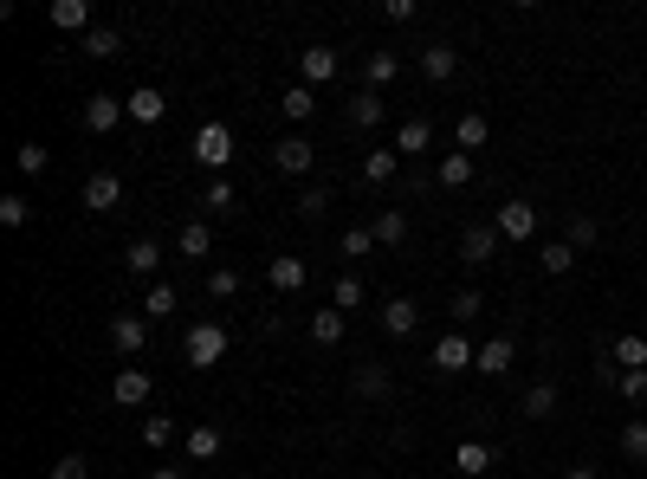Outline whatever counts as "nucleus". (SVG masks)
Masks as SVG:
<instances>
[{
	"label": "nucleus",
	"instance_id": "1",
	"mask_svg": "<svg viewBox=\"0 0 647 479\" xmlns=\"http://www.w3.org/2000/svg\"><path fill=\"white\" fill-rule=\"evenodd\" d=\"M195 162H201V169H227V162H233V130H227V123H201V130H195Z\"/></svg>",
	"mask_w": 647,
	"mask_h": 479
},
{
	"label": "nucleus",
	"instance_id": "2",
	"mask_svg": "<svg viewBox=\"0 0 647 479\" xmlns=\"http://www.w3.org/2000/svg\"><path fill=\"white\" fill-rule=\"evenodd\" d=\"M182 350H188L195 369H214L220 357H227V331H220V324H195V331L182 337Z\"/></svg>",
	"mask_w": 647,
	"mask_h": 479
},
{
	"label": "nucleus",
	"instance_id": "3",
	"mask_svg": "<svg viewBox=\"0 0 647 479\" xmlns=\"http://www.w3.org/2000/svg\"><path fill=\"white\" fill-rule=\"evenodd\" d=\"M492 227H499V240H505V246H518V240L538 234V208H531V201H505Z\"/></svg>",
	"mask_w": 647,
	"mask_h": 479
},
{
	"label": "nucleus",
	"instance_id": "4",
	"mask_svg": "<svg viewBox=\"0 0 647 479\" xmlns=\"http://www.w3.org/2000/svg\"><path fill=\"white\" fill-rule=\"evenodd\" d=\"M428 363L440 369V376H460V369H473V363H479V350L466 344L460 331H447V337H440V344H434V357H428Z\"/></svg>",
	"mask_w": 647,
	"mask_h": 479
},
{
	"label": "nucleus",
	"instance_id": "5",
	"mask_svg": "<svg viewBox=\"0 0 647 479\" xmlns=\"http://www.w3.org/2000/svg\"><path fill=\"white\" fill-rule=\"evenodd\" d=\"M311 162H318V149H311L305 136H285V143H272V169L292 175V182H298V175H311Z\"/></svg>",
	"mask_w": 647,
	"mask_h": 479
},
{
	"label": "nucleus",
	"instance_id": "6",
	"mask_svg": "<svg viewBox=\"0 0 647 479\" xmlns=\"http://www.w3.org/2000/svg\"><path fill=\"white\" fill-rule=\"evenodd\" d=\"M143 344H149V318H130V311L110 318V350L117 357H143Z\"/></svg>",
	"mask_w": 647,
	"mask_h": 479
},
{
	"label": "nucleus",
	"instance_id": "7",
	"mask_svg": "<svg viewBox=\"0 0 647 479\" xmlns=\"http://www.w3.org/2000/svg\"><path fill=\"white\" fill-rule=\"evenodd\" d=\"M330 78H337V52L330 46H305L298 52V85L318 91V85H330Z\"/></svg>",
	"mask_w": 647,
	"mask_h": 479
},
{
	"label": "nucleus",
	"instance_id": "8",
	"mask_svg": "<svg viewBox=\"0 0 647 479\" xmlns=\"http://www.w3.org/2000/svg\"><path fill=\"white\" fill-rule=\"evenodd\" d=\"M117 117H130V111H123V98H110V91H91V98H85V130L91 136H110V130H117Z\"/></svg>",
	"mask_w": 647,
	"mask_h": 479
},
{
	"label": "nucleus",
	"instance_id": "9",
	"mask_svg": "<svg viewBox=\"0 0 647 479\" xmlns=\"http://www.w3.org/2000/svg\"><path fill=\"white\" fill-rule=\"evenodd\" d=\"M117 201H123V182H117L110 169L85 175V208H91V214H117Z\"/></svg>",
	"mask_w": 647,
	"mask_h": 479
},
{
	"label": "nucleus",
	"instance_id": "10",
	"mask_svg": "<svg viewBox=\"0 0 647 479\" xmlns=\"http://www.w3.org/2000/svg\"><path fill=\"white\" fill-rule=\"evenodd\" d=\"M460 259L466 266H492V259H499V227H466L460 234Z\"/></svg>",
	"mask_w": 647,
	"mask_h": 479
},
{
	"label": "nucleus",
	"instance_id": "11",
	"mask_svg": "<svg viewBox=\"0 0 647 479\" xmlns=\"http://www.w3.org/2000/svg\"><path fill=\"white\" fill-rule=\"evenodd\" d=\"M382 331L389 337H415L421 331V305L415 298H389V305H382Z\"/></svg>",
	"mask_w": 647,
	"mask_h": 479
},
{
	"label": "nucleus",
	"instance_id": "12",
	"mask_svg": "<svg viewBox=\"0 0 647 479\" xmlns=\"http://www.w3.org/2000/svg\"><path fill=\"white\" fill-rule=\"evenodd\" d=\"M149 389H156V382H149V369H136V363H130V369H117V382H110V395H117L123 408H143V402H149Z\"/></svg>",
	"mask_w": 647,
	"mask_h": 479
},
{
	"label": "nucleus",
	"instance_id": "13",
	"mask_svg": "<svg viewBox=\"0 0 647 479\" xmlns=\"http://www.w3.org/2000/svg\"><path fill=\"white\" fill-rule=\"evenodd\" d=\"M421 72H428L434 85H447V78L460 72V52H453V39H434V46H421Z\"/></svg>",
	"mask_w": 647,
	"mask_h": 479
},
{
	"label": "nucleus",
	"instance_id": "14",
	"mask_svg": "<svg viewBox=\"0 0 647 479\" xmlns=\"http://www.w3.org/2000/svg\"><path fill=\"white\" fill-rule=\"evenodd\" d=\"M512 363H518V344L512 337H492V344H479V376H512Z\"/></svg>",
	"mask_w": 647,
	"mask_h": 479
},
{
	"label": "nucleus",
	"instance_id": "15",
	"mask_svg": "<svg viewBox=\"0 0 647 479\" xmlns=\"http://www.w3.org/2000/svg\"><path fill=\"white\" fill-rule=\"evenodd\" d=\"M123 111H130L136 123H162V117H169V98H162L156 85H136L130 98H123Z\"/></svg>",
	"mask_w": 647,
	"mask_h": 479
},
{
	"label": "nucleus",
	"instance_id": "16",
	"mask_svg": "<svg viewBox=\"0 0 647 479\" xmlns=\"http://www.w3.org/2000/svg\"><path fill=\"white\" fill-rule=\"evenodd\" d=\"M557 382H531V389H525V402H518V415H525V421H550V415H557Z\"/></svg>",
	"mask_w": 647,
	"mask_h": 479
},
{
	"label": "nucleus",
	"instance_id": "17",
	"mask_svg": "<svg viewBox=\"0 0 647 479\" xmlns=\"http://www.w3.org/2000/svg\"><path fill=\"white\" fill-rule=\"evenodd\" d=\"M266 279H272V292H305L311 266H305V259H292V253H285V259H272V266H266Z\"/></svg>",
	"mask_w": 647,
	"mask_h": 479
},
{
	"label": "nucleus",
	"instance_id": "18",
	"mask_svg": "<svg viewBox=\"0 0 647 479\" xmlns=\"http://www.w3.org/2000/svg\"><path fill=\"white\" fill-rule=\"evenodd\" d=\"M52 26L59 33H91V0H52Z\"/></svg>",
	"mask_w": 647,
	"mask_h": 479
},
{
	"label": "nucleus",
	"instance_id": "19",
	"mask_svg": "<svg viewBox=\"0 0 647 479\" xmlns=\"http://www.w3.org/2000/svg\"><path fill=\"white\" fill-rule=\"evenodd\" d=\"M350 389H356V395H363V402H382V395H389V389H395V382H389V369H382V363H356V376H350Z\"/></svg>",
	"mask_w": 647,
	"mask_h": 479
},
{
	"label": "nucleus",
	"instance_id": "20",
	"mask_svg": "<svg viewBox=\"0 0 647 479\" xmlns=\"http://www.w3.org/2000/svg\"><path fill=\"white\" fill-rule=\"evenodd\" d=\"M428 143H434V123H428V117H408L402 130H395V149H402V162H408V156H421Z\"/></svg>",
	"mask_w": 647,
	"mask_h": 479
},
{
	"label": "nucleus",
	"instance_id": "21",
	"mask_svg": "<svg viewBox=\"0 0 647 479\" xmlns=\"http://www.w3.org/2000/svg\"><path fill=\"white\" fill-rule=\"evenodd\" d=\"M382 117H389V104H382V91H356V98H350V123H356V130H376Z\"/></svg>",
	"mask_w": 647,
	"mask_h": 479
},
{
	"label": "nucleus",
	"instance_id": "22",
	"mask_svg": "<svg viewBox=\"0 0 647 479\" xmlns=\"http://www.w3.org/2000/svg\"><path fill=\"white\" fill-rule=\"evenodd\" d=\"M175 253H182V259H208V253H214V234H208V221H188L182 234H175Z\"/></svg>",
	"mask_w": 647,
	"mask_h": 479
},
{
	"label": "nucleus",
	"instance_id": "23",
	"mask_svg": "<svg viewBox=\"0 0 647 479\" xmlns=\"http://www.w3.org/2000/svg\"><path fill=\"white\" fill-rule=\"evenodd\" d=\"M395 169H402V149H369L363 156V182H395Z\"/></svg>",
	"mask_w": 647,
	"mask_h": 479
},
{
	"label": "nucleus",
	"instance_id": "24",
	"mask_svg": "<svg viewBox=\"0 0 647 479\" xmlns=\"http://www.w3.org/2000/svg\"><path fill=\"white\" fill-rule=\"evenodd\" d=\"M363 78H369V91L395 85V78H402V59H395V52H369V59H363Z\"/></svg>",
	"mask_w": 647,
	"mask_h": 479
},
{
	"label": "nucleus",
	"instance_id": "25",
	"mask_svg": "<svg viewBox=\"0 0 647 479\" xmlns=\"http://www.w3.org/2000/svg\"><path fill=\"white\" fill-rule=\"evenodd\" d=\"M123 266H130L136 279H156V266H162V246H156V240H130V253H123Z\"/></svg>",
	"mask_w": 647,
	"mask_h": 479
},
{
	"label": "nucleus",
	"instance_id": "26",
	"mask_svg": "<svg viewBox=\"0 0 647 479\" xmlns=\"http://www.w3.org/2000/svg\"><path fill=\"white\" fill-rule=\"evenodd\" d=\"M609 363L615 369H647V337H615V344H609Z\"/></svg>",
	"mask_w": 647,
	"mask_h": 479
},
{
	"label": "nucleus",
	"instance_id": "27",
	"mask_svg": "<svg viewBox=\"0 0 647 479\" xmlns=\"http://www.w3.org/2000/svg\"><path fill=\"white\" fill-rule=\"evenodd\" d=\"M486 136H492V123L479 111H466L460 123H453V143H460V149H486Z\"/></svg>",
	"mask_w": 647,
	"mask_h": 479
},
{
	"label": "nucleus",
	"instance_id": "28",
	"mask_svg": "<svg viewBox=\"0 0 647 479\" xmlns=\"http://www.w3.org/2000/svg\"><path fill=\"white\" fill-rule=\"evenodd\" d=\"M220 447H227V434H220V428H208V421H201V428H188V460H214Z\"/></svg>",
	"mask_w": 647,
	"mask_h": 479
},
{
	"label": "nucleus",
	"instance_id": "29",
	"mask_svg": "<svg viewBox=\"0 0 647 479\" xmlns=\"http://www.w3.org/2000/svg\"><path fill=\"white\" fill-rule=\"evenodd\" d=\"M408 240V214L402 208H382L376 214V246H402Z\"/></svg>",
	"mask_w": 647,
	"mask_h": 479
},
{
	"label": "nucleus",
	"instance_id": "30",
	"mask_svg": "<svg viewBox=\"0 0 647 479\" xmlns=\"http://www.w3.org/2000/svg\"><path fill=\"white\" fill-rule=\"evenodd\" d=\"M434 182H440V188H466V182H473V156H440Z\"/></svg>",
	"mask_w": 647,
	"mask_h": 479
},
{
	"label": "nucleus",
	"instance_id": "31",
	"mask_svg": "<svg viewBox=\"0 0 647 479\" xmlns=\"http://www.w3.org/2000/svg\"><path fill=\"white\" fill-rule=\"evenodd\" d=\"M453 467H460V473H486L492 467V447L486 441H460V447H453Z\"/></svg>",
	"mask_w": 647,
	"mask_h": 479
},
{
	"label": "nucleus",
	"instance_id": "32",
	"mask_svg": "<svg viewBox=\"0 0 647 479\" xmlns=\"http://www.w3.org/2000/svg\"><path fill=\"white\" fill-rule=\"evenodd\" d=\"M343 324H350V318H343L337 305H330V311H311V337H318V344H343Z\"/></svg>",
	"mask_w": 647,
	"mask_h": 479
},
{
	"label": "nucleus",
	"instance_id": "33",
	"mask_svg": "<svg viewBox=\"0 0 647 479\" xmlns=\"http://www.w3.org/2000/svg\"><path fill=\"white\" fill-rule=\"evenodd\" d=\"M279 111L292 117V123H305L311 111H318V91H311V85H292V91H285V98H279Z\"/></svg>",
	"mask_w": 647,
	"mask_h": 479
},
{
	"label": "nucleus",
	"instance_id": "34",
	"mask_svg": "<svg viewBox=\"0 0 647 479\" xmlns=\"http://www.w3.org/2000/svg\"><path fill=\"white\" fill-rule=\"evenodd\" d=\"M538 266L550 272V279H563V272H570V266H576V246H570V240H550V246H544V253H538Z\"/></svg>",
	"mask_w": 647,
	"mask_h": 479
},
{
	"label": "nucleus",
	"instance_id": "35",
	"mask_svg": "<svg viewBox=\"0 0 647 479\" xmlns=\"http://www.w3.org/2000/svg\"><path fill=\"white\" fill-rule=\"evenodd\" d=\"M85 52H91V59H117V52H123L117 26H91V33H85Z\"/></svg>",
	"mask_w": 647,
	"mask_h": 479
},
{
	"label": "nucleus",
	"instance_id": "36",
	"mask_svg": "<svg viewBox=\"0 0 647 479\" xmlns=\"http://www.w3.org/2000/svg\"><path fill=\"white\" fill-rule=\"evenodd\" d=\"M330 305H337V311H356V305H363V279H356V272H343V279L330 285Z\"/></svg>",
	"mask_w": 647,
	"mask_h": 479
},
{
	"label": "nucleus",
	"instance_id": "37",
	"mask_svg": "<svg viewBox=\"0 0 647 479\" xmlns=\"http://www.w3.org/2000/svg\"><path fill=\"white\" fill-rule=\"evenodd\" d=\"M175 311V285H149V298H143V318L149 324H162Z\"/></svg>",
	"mask_w": 647,
	"mask_h": 479
},
{
	"label": "nucleus",
	"instance_id": "38",
	"mask_svg": "<svg viewBox=\"0 0 647 479\" xmlns=\"http://www.w3.org/2000/svg\"><path fill=\"white\" fill-rule=\"evenodd\" d=\"M622 454L635 460V467H647V421H628L622 428Z\"/></svg>",
	"mask_w": 647,
	"mask_h": 479
},
{
	"label": "nucleus",
	"instance_id": "39",
	"mask_svg": "<svg viewBox=\"0 0 647 479\" xmlns=\"http://www.w3.org/2000/svg\"><path fill=\"white\" fill-rule=\"evenodd\" d=\"M33 221V201L26 195H0V227H26Z\"/></svg>",
	"mask_w": 647,
	"mask_h": 479
},
{
	"label": "nucleus",
	"instance_id": "40",
	"mask_svg": "<svg viewBox=\"0 0 647 479\" xmlns=\"http://www.w3.org/2000/svg\"><path fill=\"white\" fill-rule=\"evenodd\" d=\"M175 441V421L169 415H143V447H169Z\"/></svg>",
	"mask_w": 647,
	"mask_h": 479
},
{
	"label": "nucleus",
	"instance_id": "41",
	"mask_svg": "<svg viewBox=\"0 0 647 479\" xmlns=\"http://www.w3.org/2000/svg\"><path fill=\"white\" fill-rule=\"evenodd\" d=\"M615 389H622V402H647V369H622V376H615Z\"/></svg>",
	"mask_w": 647,
	"mask_h": 479
},
{
	"label": "nucleus",
	"instance_id": "42",
	"mask_svg": "<svg viewBox=\"0 0 647 479\" xmlns=\"http://www.w3.org/2000/svg\"><path fill=\"white\" fill-rule=\"evenodd\" d=\"M233 201H240V195H233V182H208L201 208H208V214H233Z\"/></svg>",
	"mask_w": 647,
	"mask_h": 479
},
{
	"label": "nucleus",
	"instance_id": "43",
	"mask_svg": "<svg viewBox=\"0 0 647 479\" xmlns=\"http://www.w3.org/2000/svg\"><path fill=\"white\" fill-rule=\"evenodd\" d=\"M46 149H39V143H20V149H13V169H20V175H39V169H46Z\"/></svg>",
	"mask_w": 647,
	"mask_h": 479
},
{
	"label": "nucleus",
	"instance_id": "44",
	"mask_svg": "<svg viewBox=\"0 0 647 479\" xmlns=\"http://www.w3.org/2000/svg\"><path fill=\"white\" fill-rule=\"evenodd\" d=\"M298 214H305V221H324L330 214V188H305V195H298Z\"/></svg>",
	"mask_w": 647,
	"mask_h": 479
},
{
	"label": "nucleus",
	"instance_id": "45",
	"mask_svg": "<svg viewBox=\"0 0 647 479\" xmlns=\"http://www.w3.org/2000/svg\"><path fill=\"white\" fill-rule=\"evenodd\" d=\"M596 240H602V227L589 221V214H576V221H570V246H576V253H589Z\"/></svg>",
	"mask_w": 647,
	"mask_h": 479
},
{
	"label": "nucleus",
	"instance_id": "46",
	"mask_svg": "<svg viewBox=\"0 0 647 479\" xmlns=\"http://www.w3.org/2000/svg\"><path fill=\"white\" fill-rule=\"evenodd\" d=\"M453 324H466V318H479V311H486V298H479V292H453Z\"/></svg>",
	"mask_w": 647,
	"mask_h": 479
},
{
	"label": "nucleus",
	"instance_id": "47",
	"mask_svg": "<svg viewBox=\"0 0 647 479\" xmlns=\"http://www.w3.org/2000/svg\"><path fill=\"white\" fill-rule=\"evenodd\" d=\"M208 292L214 298H233V292H240V272H233V266H214L208 272Z\"/></svg>",
	"mask_w": 647,
	"mask_h": 479
},
{
	"label": "nucleus",
	"instance_id": "48",
	"mask_svg": "<svg viewBox=\"0 0 647 479\" xmlns=\"http://www.w3.org/2000/svg\"><path fill=\"white\" fill-rule=\"evenodd\" d=\"M369 246H376V227H350V234H343V253L350 259H363Z\"/></svg>",
	"mask_w": 647,
	"mask_h": 479
},
{
	"label": "nucleus",
	"instance_id": "49",
	"mask_svg": "<svg viewBox=\"0 0 647 479\" xmlns=\"http://www.w3.org/2000/svg\"><path fill=\"white\" fill-rule=\"evenodd\" d=\"M85 473H91V460H85V454H65L59 467H52V479H85Z\"/></svg>",
	"mask_w": 647,
	"mask_h": 479
},
{
	"label": "nucleus",
	"instance_id": "50",
	"mask_svg": "<svg viewBox=\"0 0 647 479\" xmlns=\"http://www.w3.org/2000/svg\"><path fill=\"white\" fill-rule=\"evenodd\" d=\"M382 20H395V26H408V20H415V0H389V7H382Z\"/></svg>",
	"mask_w": 647,
	"mask_h": 479
},
{
	"label": "nucleus",
	"instance_id": "51",
	"mask_svg": "<svg viewBox=\"0 0 647 479\" xmlns=\"http://www.w3.org/2000/svg\"><path fill=\"white\" fill-rule=\"evenodd\" d=\"M563 479H602V473H596V467H589V460H583V467H570Z\"/></svg>",
	"mask_w": 647,
	"mask_h": 479
},
{
	"label": "nucleus",
	"instance_id": "52",
	"mask_svg": "<svg viewBox=\"0 0 647 479\" xmlns=\"http://www.w3.org/2000/svg\"><path fill=\"white\" fill-rule=\"evenodd\" d=\"M149 479H188V473H182V467H156Z\"/></svg>",
	"mask_w": 647,
	"mask_h": 479
}]
</instances>
